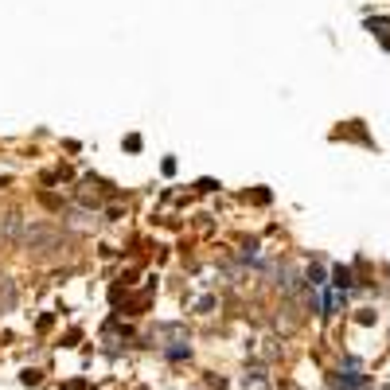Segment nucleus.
<instances>
[{"label": "nucleus", "instance_id": "1", "mask_svg": "<svg viewBox=\"0 0 390 390\" xmlns=\"http://www.w3.org/2000/svg\"><path fill=\"white\" fill-rule=\"evenodd\" d=\"M55 242H59V234H55L51 227H39V222H32V227L24 230V246H27V250H51Z\"/></svg>", "mask_w": 390, "mask_h": 390}, {"label": "nucleus", "instance_id": "2", "mask_svg": "<svg viewBox=\"0 0 390 390\" xmlns=\"http://www.w3.org/2000/svg\"><path fill=\"white\" fill-rule=\"evenodd\" d=\"M336 386H344V390L367 386V379L359 375V359H348V371H339V375H336Z\"/></svg>", "mask_w": 390, "mask_h": 390}, {"label": "nucleus", "instance_id": "3", "mask_svg": "<svg viewBox=\"0 0 390 390\" xmlns=\"http://www.w3.org/2000/svg\"><path fill=\"white\" fill-rule=\"evenodd\" d=\"M242 390H270V379H265L262 367H250V371L242 375Z\"/></svg>", "mask_w": 390, "mask_h": 390}, {"label": "nucleus", "instance_id": "4", "mask_svg": "<svg viewBox=\"0 0 390 390\" xmlns=\"http://www.w3.org/2000/svg\"><path fill=\"white\" fill-rule=\"evenodd\" d=\"M0 230H4V234H8V238H20V234H24V219H20V215H8V219H4V227H0Z\"/></svg>", "mask_w": 390, "mask_h": 390}, {"label": "nucleus", "instance_id": "5", "mask_svg": "<svg viewBox=\"0 0 390 390\" xmlns=\"http://www.w3.org/2000/svg\"><path fill=\"white\" fill-rule=\"evenodd\" d=\"M12 305H16V285H12V281H4V285H0V308L8 313Z\"/></svg>", "mask_w": 390, "mask_h": 390}, {"label": "nucleus", "instance_id": "6", "mask_svg": "<svg viewBox=\"0 0 390 390\" xmlns=\"http://www.w3.org/2000/svg\"><path fill=\"white\" fill-rule=\"evenodd\" d=\"M277 285L285 289V293H297V285H301V281H297V270H281V281H277Z\"/></svg>", "mask_w": 390, "mask_h": 390}, {"label": "nucleus", "instance_id": "7", "mask_svg": "<svg viewBox=\"0 0 390 390\" xmlns=\"http://www.w3.org/2000/svg\"><path fill=\"white\" fill-rule=\"evenodd\" d=\"M336 285L339 289H351V270H344V265H339V270H336Z\"/></svg>", "mask_w": 390, "mask_h": 390}]
</instances>
